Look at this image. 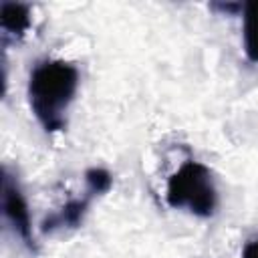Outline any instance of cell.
<instances>
[{
    "mask_svg": "<svg viewBox=\"0 0 258 258\" xmlns=\"http://www.w3.org/2000/svg\"><path fill=\"white\" fill-rule=\"evenodd\" d=\"M0 26L4 34L22 36L30 28V8L20 2H2L0 4Z\"/></svg>",
    "mask_w": 258,
    "mask_h": 258,
    "instance_id": "5b68a950",
    "label": "cell"
},
{
    "mask_svg": "<svg viewBox=\"0 0 258 258\" xmlns=\"http://www.w3.org/2000/svg\"><path fill=\"white\" fill-rule=\"evenodd\" d=\"M242 38H244V52L248 60L258 64V2L242 4Z\"/></svg>",
    "mask_w": 258,
    "mask_h": 258,
    "instance_id": "8992f818",
    "label": "cell"
},
{
    "mask_svg": "<svg viewBox=\"0 0 258 258\" xmlns=\"http://www.w3.org/2000/svg\"><path fill=\"white\" fill-rule=\"evenodd\" d=\"M2 214L14 234L34 250V236H32V222L28 214L26 200L18 187V181L8 173V169H2Z\"/></svg>",
    "mask_w": 258,
    "mask_h": 258,
    "instance_id": "3957f363",
    "label": "cell"
},
{
    "mask_svg": "<svg viewBox=\"0 0 258 258\" xmlns=\"http://www.w3.org/2000/svg\"><path fill=\"white\" fill-rule=\"evenodd\" d=\"M91 194L87 191V196L83 198H73L69 200L56 214L48 216L44 222H42V232H54V230H62V228H77L81 226L87 210H89V204H91Z\"/></svg>",
    "mask_w": 258,
    "mask_h": 258,
    "instance_id": "277c9868",
    "label": "cell"
},
{
    "mask_svg": "<svg viewBox=\"0 0 258 258\" xmlns=\"http://www.w3.org/2000/svg\"><path fill=\"white\" fill-rule=\"evenodd\" d=\"M85 181H87V191L91 196H99V194L109 191V187L113 183V177L103 167H91L85 173Z\"/></svg>",
    "mask_w": 258,
    "mask_h": 258,
    "instance_id": "52a82bcc",
    "label": "cell"
},
{
    "mask_svg": "<svg viewBox=\"0 0 258 258\" xmlns=\"http://www.w3.org/2000/svg\"><path fill=\"white\" fill-rule=\"evenodd\" d=\"M242 258H258V238L246 242V246L242 248Z\"/></svg>",
    "mask_w": 258,
    "mask_h": 258,
    "instance_id": "ba28073f",
    "label": "cell"
},
{
    "mask_svg": "<svg viewBox=\"0 0 258 258\" xmlns=\"http://www.w3.org/2000/svg\"><path fill=\"white\" fill-rule=\"evenodd\" d=\"M165 200L173 210H187L194 216L210 218L218 208V189L210 167L187 159L167 179Z\"/></svg>",
    "mask_w": 258,
    "mask_h": 258,
    "instance_id": "7a4b0ae2",
    "label": "cell"
},
{
    "mask_svg": "<svg viewBox=\"0 0 258 258\" xmlns=\"http://www.w3.org/2000/svg\"><path fill=\"white\" fill-rule=\"evenodd\" d=\"M79 89V69L67 60L38 62L28 79V103L46 133L67 127V109Z\"/></svg>",
    "mask_w": 258,
    "mask_h": 258,
    "instance_id": "6da1fadb",
    "label": "cell"
}]
</instances>
